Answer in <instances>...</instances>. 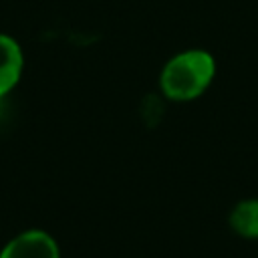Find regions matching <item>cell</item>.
<instances>
[{"label": "cell", "instance_id": "1", "mask_svg": "<svg viewBox=\"0 0 258 258\" xmlns=\"http://www.w3.org/2000/svg\"><path fill=\"white\" fill-rule=\"evenodd\" d=\"M214 75V56L202 48H187L165 62L159 75V87L167 99L185 103L198 99L212 85Z\"/></svg>", "mask_w": 258, "mask_h": 258}, {"label": "cell", "instance_id": "2", "mask_svg": "<svg viewBox=\"0 0 258 258\" xmlns=\"http://www.w3.org/2000/svg\"><path fill=\"white\" fill-rule=\"evenodd\" d=\"M0 258H60V250L48 232L26 230L0 250Z\"/></svg>", "mask_w": 258, "mask_h": 258}, {"label": "cell", "instance_id": "4", "mask_svg": "<svg viewBox=\"0 0 258 258\" xmlns=\"http://www.w3.org/2000/svg\"><path fill=\"white\" fill-rule=\"evenodd\" d=\"M230 226L242 238H258V200H242L230 212Z\"/></svg>", "mask_w": 258, "mask_h": 258}, {"label": "cell", "instance_id": "3", "mask_svg": "<svg viewBox=\"0 0 258 258\" xmlns=\"http://www.w3.org/2000/svg\"><path fill=\"white\" fill-rule=\"evenodd\" d=\"M22 62V50L18 42L8 34H0V97L12 91L18 83Z\"/></svg>", "mask_w": 258, "mask_h": 258}]
</instances>
